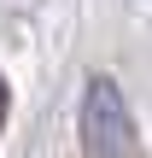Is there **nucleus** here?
I'll return each instance as SVG.
<instances>
[{
	"label": "nucleus",
	"mask_w": 152,
	"mask_h": 158,
	"mask_svg": "<svg viewBox=\"0 0 152 158\" xmlns=\"http://www.w3.org/2000/svg\"><path fill=\"white\" fill-rule=\"evenodd\" d=\"M76 129H82V152L88 158H129L135 123H129V106H123V94H117L111 76H94V82H88Z\"/></svg>",
	"instance_id": "obj_1"
},
{
	"label": "nucleus",
	"mask_w": 152,
	"mask_h": 158,
	"mask_svg": "<svg viewBox=\"0 0 152 158\" xmlns=\"http://www.w3.org/2000/svg\"><path fill=\"white\" fill-rule=\"evenodd\" d=\"M0 123H6V82H0Z\"/></svg>",
	"instance_id": "obj_2"
}]
</instances>
